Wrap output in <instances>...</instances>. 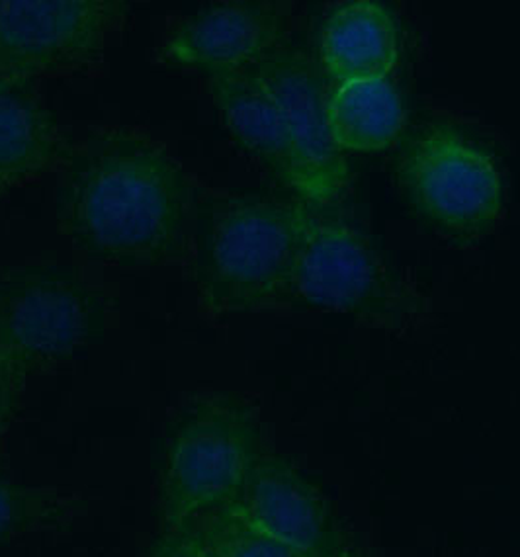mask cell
<instances>
[{
    "label": "cell",
    "mask_w": 520,
    "mask_h": 557,
    "mask_svg": "<svg viewBox=\"0 0 520 557\" xmlns=\"http://www.w3.org/2000/svg\"><path fill=\"white\" fill-rule=\"evenodd\" d=\"M55 208L63 233L90 259L149 269L183 257L193 184L153 137L104 127L69 153Z\"/></svg>",
    "instance_id": "obj_1"
},
{
    "label": "cell",
    "mask_w": 520,
    "mask_h": 557,
    "mask_svg": "<svg viewBox=\"0 0 520 557\" xmlns=\"http://www.w3.org/2000/svg\"><path fill=\"white\" fill-rule=\"evenodd\" d=\"M318 206L267 194L208 198L196 218L194 280L215 311H255L288 296Z\"/></svg>",
    "instance_id": "obj_2"
},
{
    "label": "cell",
    "mask_w": 520,
    "mask_h": 557,
    "mask_svg": "<svg viewBox=\"0 0 520 557\" xmlns=\"http://www.w3.org/2000/svg\"><path fill=\"white\" fill-rule=\"evenodd\" d=\"M260 454L257 411L212 394L184 405L164 436L159 509L164 527L193 524L237 499Z\"/></svg>",
    "instance_id": "obj_3"
},
{
    "label": "cell",
    "mask_w": 520,
    "mask_h": 557,
    "mask_svg": "<svg viewBox=\"0 0 520 557\" xmlns=\"http://www.w3.org/2000/svg\"><path fill=\"white\" fill-rule=\"evenodd\" d=\"M395 174L414 218L446 239H482L502 215V176L492 157L448 127L414 134L397 157Z\"/></svg>",
    "instance_id": "obj_4"
},
{
    "label": "cell",
    "mask_w": 520,
    "mask_h": 557,
    "mask_svg": "<svg viewBox=\"0 0 520 557\" xmlns=\"http://www.w3.org/2000/svg\"><path fill=\"white\" fill-rule=\"evenodd\" d=\"M102 306L77 274L55 267L14 270L0 278V368L28 377L87 345Z\"/></svg>",
    "instance_id": "obj_5"
},
{
    "label": "cell",
    "mask_w": 520,
    "mask_h": 557,
    "mask_svg": "<svg viewBox=\"0 0 520 557\" xmlns=\"http://www.w3.org/2000/svg\"><path fill=\"white\" fill-rule=\"evenodd\" d=\"M288 296L368 321H395L409 309L372 243L355 225L318 210L299 247Z\"/></svg>",
    "instance_id": "obj_6"
},
{
    "label": "cell",
    "mask_w": 520,
    "mask_h": 557,
    "mask_svg": "<svg viewBox=\"0 0 520 557\" xmlns=\"http://www.w3.org/2000/svg\"><path fill=\"white\" fill-rule=\"evenodd\" d=\"M126 10L116 0H0V77L85 67L102 55Z\"/></svg>",
    "instance_id": "obj_7"
},
{
    "label": "cell",
    "mask_w": 520,
    "mask_h": 557,
    "mask_svg": "<svg viewBox=\"0 0 520 557\" xmlns=\"http://www.w3.org/2000/svg\"><path fill=\"white\" fill-rule=\"evenodd\" d=\"M286 29V12L278 4L213 2L174 20L164 34L159 58L210 78L242 73L282 48Z\"/></svg>",
    "instance_id": "obj_8"
},
{
    "label": "cell",
    "mask_w": 520,
    "mask_h": 557,
    "mask_svg": "<svg viewBox=\"0 0 520 557\" xmlns=\"http://www.w3.org/2000/svg\"><path fill=\"white\" fill-rule=\"evenodd\" d=\"M232 507L306 557H338L347 546L327 497L286 458L260 454Z\"/></svg>",
    "instance_id": "obj_9"
},
{
    "label": "cell",
    "mask_w": 520,
    "mask_h": 557,
    "mask_svg": "<svg viewBox=\"0 0 520 557\" xmlns=\"http://www.w3.org/2000/svg\"><path fill=\"white\" fill-rule=\"evenodd\" d=\"M251 71L286 120L308 174L313 206H327L345 190L348 166L329 132L327 90L315 63L304 51L282 46Z\"/></svg>",
    "instance_id": "obj_10"
},
{
    "label": "cell",
    "mask_w": 520,
    "mask_h": 557,
    "mask_svg": "<svg viewBox=\"0 0 520 557\" xmlns=\"http://www.w3.org/2000/svg\"><path fill=\"white\" fill-rule=\"evenodd\" d=\"M213 104L243 151L313 206L308 174L278 104L249 71L210 78Z\"/></svg>",
    "instance_id": "obj_11"
},
{
    "label": "cell",
    "mask_w": 520,
    "mask_h": 557,
    "mask_svg": "<svg viewBox=\"0 0 520 557\" xmlns=\"http://www.w3.org/2000/svg\"><path fill=\"white\" fill-rule=\"evenodd\" d=\"M323 71L338 85L387 78L399 59V32L389 10L352 0L329 12L319 36Z\"/></svg>",
    "instance_id": "obj_12"
},
{
    "label": "cell",
    "mask_w": 520,
    "mask_h": 557,
    "mask_svg": "<svg viewBox=\"0 0 520 557\" xmlns=\"http://www.w3.org/2000/svg\"><path fill=\"white\" fill-rule=\"evenodd\" d=\"M61 145L58 120L32 81L0 77V194L48 173Z\"/></svg>",
    "instance_id": "obj_13"
},
{
    "label": "cell",
    "mask_w": 520,
    "mask_h": 557,
    "mask_svg": "<svg viewBox=\"0 0 520 557\" xmlns=\"http://www.w3.org/2000/svg\"><path fill=\"white\" fill-rule=\"evenodd\" d=\"M327 124L341 153H380L404 129V102L387 78L345 83L327 97Z\"/></svg>",
    "instance_id": "obj_14"
},
{
    "label": "cell",
    "mask_w": 520,
    "mask_h": 557,
    "mask_svg": "<svg viewBox=\"0 0 520 557\" xmlns=\"http://www.w3.org/2000/svg\"><path fill=\"white\" fill-rule=\"evenodd\" d=\"M77 510V497L63 491L0 480V546L29 534L63 529Z\"/></svg>",
    "instance_id": "obj_15"
},
{
    "label": "cell",
    "mask_w": 520,
    "mask_h": 557,
    "mask_svg": "<svg viewBox=\"0 0 520 557\" xmlns=\"http://www.w3.org/2000/svg\"><path fill=\"white\" fill-rule=\"evenodd\" d=\"M196 524L213 557H306L252 527L232 505L213 510Z\"/></svg>",
    "instance_id": "obj_16"
},
{
    "label": "cell",
    "mask_w": 520,
    "mask_h": 557,
    "mask_svg": "<svg viewBox=\"0 0 520 557\" xmlns=\"http://www.w3.org/2000/svg\"><path fill=\"white\" fill-rule=\"evenodd\" d=\"M145 557H213L198 524L164 527Z\"/></svg>",
    "instance_id": "obj_17"
},
{
    "label": "cell",
    "mask_w": 520,
    "mask_h": 557,
    "mask_svg": "<svg viewBox=\"0 0 520 557\" xmlns=\"http://www.w3.org/2000/svg\"><path fill=\"white\" fill-rule=\"evenodd\" d=\"M24 384H26L24 375L14 374L10 370L0 368V441L14 417Z\"/></svg>",
    "instance_id": "obj_18"
},
{
    "label": "cell",
    "mask_w": 520,
    "mask_h": 557,
    "mask_svg": "<svg viewBox=\"0 0 520 557\" xmlns=\"http://www.w3.org/2000/svg\"><path fill=\"white\" fill-rule=\"evenodd\" d=\"M338 557H370L368 556L364 549L357 548V546H352V544H348L343 548V552L338 554Z\"/></svg>",
    "instance_id": "obj_19"
}]
</instances>
